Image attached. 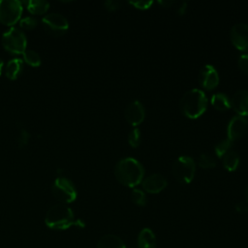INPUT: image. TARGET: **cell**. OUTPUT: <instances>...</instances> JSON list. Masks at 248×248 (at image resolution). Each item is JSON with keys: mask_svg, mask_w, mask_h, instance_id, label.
Returning a JSON list of instances; mask_svg holds the SVG:
<instances>
[{"mask_svg": "<svg viewBox=\"0 0 248 248\" xmlns=\"http://www.w3.org/2000/svg\"><path fill=\"white\" fill-rule=\"evenodd\" d=\"M114 175L119 183L133 188L142 181L144 169L138 160L132 157H126L116 163Z\"/></svg>", "mask_w": 248, "mask_h": 248, "instance_id": "6da1fadb", "label": "cell"}, {"mask_svg": "<svg viewBox=\"0 0 248 248\" xmlns=\"http://www.w3.org/2000/svg\"><path fill=\"white\" fill-rule=\"evenodd\" d=\"M46 225L52 230H66L72 226L83 228L81 220H76L73 210L64 203L51 206L45 217Z\"/></svg>", "mask_w": 248, "mask_h": 248, "instance_id": "7a4b0ae2", "label": "cell"}, {"mask_svg": "<svg viewBox=\"0 0 248 248\" xmlns=\"http://www.w3.org/2000/svg\"><path fill=\"white\" fill-rule=\"evenodd\" d=\"M206 107L207 98L204 92L198 88L186 91L180 100L181 111L190 119L200 117L205 111Z\"/></svg>", "mask_w": 248, "mask_h": 248, "instance_id": "3957f363", "label": "cell"}, {"mask_svg": "<svg viewBox=\"0 0 248 248\" xmlns=\"http://www.w3.org/2000/svg\"><path fill=\"white\" fill-rule=\"evenodd\" d=\"M4 48L13 54H22L26 50L27 39L23 31L16 27H11L2 35Z\"/></svg>", "mask_w": 248, "mask_h": 248, "instance_id": "277c9868", "label": "cell"}, {"mask_svg": "<svg viewBox=\"0 0 248 248\" xmlns=\"http://www.w3.org/2000/svg\"><path fill=\"white\" fill-rule=\"evenodd\" d=\"M196 172V163L193 158L189 156H180L178 157L172 165V174L174 178L182 183H190Z\"/></svg>", "mask_w": 248, "mask_h": 248, "instance_id": "5b68a950", "label": "cell"}, {"mask_svg": "<svg viewBox=\"0 0 248 248\" xmlns=\"http://www.w3.org/2000/svg\"><path fill=\"white\" fill-rule=\"evenodd\" d=\"M53 196L62 203H70L77 198L78 192L72 180L65 176L57 177L51 186Z\"/></svg>", "mask_w": 248, "mask_h": 248, "instance_id": "8992f818", "label": "cell"}, {"mask_svg": "<svg viewBox=\"0 0 248 248\" xmlns=\"http://www.w3.org/2000/svg\"><path fill=\"white\" fill-rule=\"evenodd\" d=\"M22 3L17 0H0V22L12 26L20 20Z\"/></svg>", "mask_w": 248, "mask_h": 248, "instance_id": "52a82bcc", "label": "cell"}, {"mask_svg": "<svg viewBox=\"0 0 248 248\" xmlns=\"http://www.w3.org/2000/svg\"><path fill=\"white\" fill-rule=\"evenodd\" d=\"M42 25L48 34L55 37L64 35L69 28L68 19L58 13H50L44 16Z\"/></svg>", "mask_w": 248, "mask_h": 248, "instance_id": "ba28073f", "label": "cell"}, {"mask_svg": "<svg viewBox=\"0 0 248 248\" xmlns=\"http://www.w3.org/2000/svg\"><path fill=\"white\" fill-rule=\"evenodd\" d=\"M230 39L232 45L241 51H248V24L236 23L230 31Z\"/></svg>", "mask_w": 248, "mask_h": 248, "instance_id": "9c48e42d", "label": "cell"}, {"mask_svg": "<svg viewBox=\"0 0 248 248\" xmlns=\"http://www.w3.org/2000/svg\"><path fill=\"white\" fill-rule=\"evenodd\" d=\"M199 83L206 90L214 89L219 83V75L217 70L209 64L203 65L198 75Z\"/></svg>", "mask_w": 248, "mask_h": 248, "instance_id": "30bf717a", "label": "cell"}, {"mask_svg": "<svg viewBox=\"0 0 248 248\" xmlns=\"http://www.w3.org/2000/svg\"><path fill=\"white\" fill-rule=\"evenodd\" d=\"M248 129L247 118L240 115H235L231 118L227 127L228 139L232 141L240 139Z\"/></svg>", "mask_w": 248, "mask_h": 248, "instance_id": "8fae6325", "label": "cell"}, {"mask_svg": "<svg viewBox=\"0 0 248 248\" xmlns=\"http://www.w3.org/2000/svg\"><path fill=\"white\" fill-rule=\"evenodd\" d=\"M145 116V110L142 104L138 101L134 100L128 104L125 108V118L128 123L132 126L140 125Z\"/></svg>", "mask_w": 248, "mask_h": 248, "instance_id": "7c38bea8", "label": "cell"}, {"mask_svg": "<svg viewBox=\"0 0 248 248\" xmlns=\"http://www.w3.org/2000/svg\"><path fill=\"white\" fill-rule=\"evenodd\" d=\"M167 184H168V182H167L166 178L160 173H153V174L145 177L141 181V185H142V188L144 189V191H146L147 193H150V194L160 193L161 191H163L166 188Z\"/></svg>", "mask_w": 248, "mask_h": 248, "instance_id": "4fadbf2b", "label": "cell"}, {"mask_svg": "<svg viewBox=\"0 0 248 248\" xmlns=\"http://www.w3.org/2000/svg\"><path fill=\"white\" fill-rule=\"evenodd\" d=\"M231 108L240 116L248 115V90L242 89L236 91L230 99Z\"/></svg>", "mask_w": 248, "mask_h": 248, "instance_id": "5bb4252c", "label": "cell"}, {"mask_svg": "<svg viewBox=\"0 0 248 248\" xmlns=\"http://www.w3.org/2000/svg\"><path fill=\"white\" fill-rule=\"evenodd\" d=\"M137 242L139 248H155L156 236L152 230L144 228L140 232Z\"/></svg>", "mask_w": 248, "mask_h": 248, "instance_id": "9a60e30c", "label": "cell"}, {"mask_svg": "<svg viewBox=\"0 0 248 248\" xmlns=\"http://www.w3.org/2000/svg\"><path fill=\"white\" fill-rule=\"evenodd\" d=\"M97 248H126V245L117 235L106 234L98 240Z\"/></svg>", "mask_w": 248, "mask_h": 248, "instance_id": "2e32d148", "label": "cell"}, {"mask_svg": "<svg viewBox=\"0 0 248 248\" xmlns=\"http://www.w3.org/2000/svg\"><path fill=\"white\" fill-rule=\"evenodd\" d=\"M23 69V60L20 58L11 59L5 69V75L9 79H16L21 74Z\"/></svg>", "mask_w": 248, "mask_h": 248, "instance_id": "e0dca14e", "label": "cell"}, {"mask_svg": "<svg viewBox=\"0 0 248 248\" xmlns=\"http://www.w3.org/2000/svg\"><path fill=\"white\" fill-rule=\"evenodd\" d=\"M222 162L224 168L229 171H233L237 169L239 164V155L234 150H229L223 157Z\"/></svg>", "mask_w": 248, "mask_h": 248, "instance_id": "ac0fdd59", "label": "cell"}, {"mask_svg": "<svg viewBox=\"0 0 248 248\" xmlns=\"http://www.w3.org/2000/svg\"><path fill=\"white\" fill-rule=\"evenodd\" d=\"M27 10L33 15H44L49 8V3L44 0H29L24 2Z\"/></svg>", "mask_w": 248, "mask_h": 248, "instance_id": "d6986e66", "label": "cell"}, {"mask_svg": "<svg viewBox=\"0 0 248 248\" xmlns=\"http://www.w3.org/2000/svg\"><path fill=\"white\" fill-rule=\"evenodd\" d=\"M211 105L217 109V110H227L231 108V102L229 97L224 93H216L212 95L211 97Z\"/></svg>", "mask_w": 248, "mask_h": 248, "instance_id": "ffe728a7", "label": "cell"}, {"mask_svg": "<svg viewBox=\"0 0 248 248\" xmlns=\"http://www.w3.org/2000/svg\"><path fill=\"white\" fill-rule=\"evenodd\" d=\"M23 60L32 67H38L41 64V57L39 53L33 49H26L23 53Z\"/></svg>", "mask_w": 248, "mask_h": 248, "instance_id": "44dd1931", "label": "cell"}, {"mask_svg": "<svg viewBox=\"0 0 248 248\" xmlns=\"http://www.w3.org/2000/svg\"><path fill=\"white\" fill-rule=\"evenodd\" d=\"M232 145V141L228 138L222 140L215 145V148H214L215 154L217 155V157L222 158L229 150H231Z\"/></svg>", "mask_w": 248, "mask_h": 248, "instance_id": "7402d4cb", "label": "cell"}, {"mask_svg": "<svg viewBox=\"0 0 248 248\" xmlns=\"http://www.w3.org/2000/svg\"><path fill=\"white\" fill-rule=\"evenodd\" d=\"M198 165L203 169H211L216 166V161L211 155L202 153L198 158Z\"/></svg>", "mask_w": 248, "mask_h": 248, "instance_id": "603a6c76", "label": "cell"}, {"mask_svg": "<svg viewBox=\"0 0 248 248\" xmlns=\"http://www.w3.org/2000/svg\"><path fill=\"white\" fill-rule=\"evenodd\" d=\"M131 200L135 204L139 206H143L146 203V196L143 191L140 189H134L131 192Z\"/></svg>", "mask_w": 248, "mask_h": 248, "instance_id": "cb8c5ba5", "label": "cell"}, {"mask_svg": "<svg viewBox=\"0 0 248 248\" xmlns=\"http://www.w3.org/2000/svg\"><path fill=\"white\" fill-rule=\"evenodd\" d=\"M128 142L132 147H138L140 143V132L138 128H134L128 135Z\"/></svg>", "mask_w": 248, "mask_h": 248, "instance_id": "d4e9b609", "label": "cell"}, {"mask_svg": "<svg viewBox=\"0 0 248 248\" xmlns=\"http://www.w3.org/2000/svg\"><path fill=\"white\" fill-rule=\"evenodd\" d=\"M38 24L37 19L34 16H25L19 20V26L25 30L34 29Z\"/></svg>", "mask_w": 248, "mask_h": 248, "instance_id": "484cf974", "label": "cell"}, {"mask_svg": "<svg viewBox=\"0 0 248 248\" xmlns=\"http://www.w3.org/2000/svg\"><path fill=\"white\" fill-rule=\"evenodd\" d=\"M29 138H30V134L25 129H22L17 138V145L19 146V148H23L28 144Z\"/></svg>", "mask_w": 248, "mask_h": 248, "instance_id": "4316f807", "label": "cell"}, {"mask_svg": "<svg viewBox=\"0 0 248 248\" xmlns=\"http://www.w3.org/2000/svg\"><path fill=\"white\" fill-rule=\"evenodd\" d=\"M237 66L241 72L248 74V53H243L238 57Z\"/></svg>", "mask_w": 248, "mask_h": 248, "instance_id": "83f0119b", "label": "cell"}, {"mask_svg": "<svg viewBox=\"0 0 248 248\" xmlns=\"http://www.w3.org/2000/svg\"><path fill=\"white\" fill-rule=\"evenodd\" d=\"M152 1H129V4L140 10H146L152 5Z\"/></svg>", "mask_w": 248, "mask_h": 248, "instance_id": "f1b7e54d", "label": "cell"}, {"mask_svg": "<svg viewBox=\"0 0 248 248\" xmlns=\"http://www.w3.org/2000/svg\"><path fill=\"white\" fill-rule=\"evenodd\" d=\"M104 6L108 11H115L120 8L121 4L115 0H107L104 2Z\"/></svg>", "mask_w": 248, "mask_h": 248, "instance_id": "f546056e", "label": "cell"}, {"mask_svg": "<svg viewBox=\"0 0 248 248\" xmlns=\"http://www.w3.org/2000/svg\"><path fill=\"white\" fill-rule=\"evenodd\" d=\"M186 9H187V3L186 2H179L177 7H176V12L178 15L180 16H183L186 12Z\"/></svg>", "mask_w": 248, "mask_h": 248, "instance_id": "4dcf8cb0", "label": "cell"}, {"mask_svg": "<svg viewBox=\"0 0 248 248\" xmlns=\"http://www.w3.org/2000/svg\"><path fill=\"white\" fill-rule=\"evenodd\" d=\"M235 209H236V211H238L240 213H245L248 211V204L244 203V202H239L236 204Z\"/></svg>", "mask_w": 248, "mask_h": 248, "instance_id": "1f68e13d", "label": "cell"}, {"mask_svg": "<svg viewBox=\"0 0 248 248\" xmlns=\"http://www.w3.org/2000/svg\"><path fill=\"white\" fill-rule=\"evenodd\" d=\"M158 3L161 5H165L167 7H170L172 4H175V2H173V1H158Z\"/></svg>", "mask_w": 248, "mask_h": 248, "instance_id": "d6a6232c", "label": "cell"}, {"mask_svg": "<svg viewBox=\"0 0 248 248\" xmlns=\"http://www.w3.org/2000/svg\"><path fill=\"white\" fill-rule=\"evenodd\" d=\"M3 67H4V62H3V60L0 58V75L2 74V71H3Z\"/></svg>", "mask_w": 248, "mask_h": 248, "instance_id": "836d02e7", "label": "cell"}, {"mask_svg": "<svg viewBox=\"0 0 248 248\" xmlns=\"http://www.w3.org/2000/svg\"><path fill=\"white\" fill-rule=\"evenodd\" d=\"M247 202H248V188H247Z\"/></svg>", "mask_w": 248, "mask_h": 248, "instance_id": "e575fe53", "label": "cell"}, {"mask_svg": "<svg viewBox=\"0 0 248 248\" xmlns=\"http://www.w3.org/2000/svg\"><path fill=\"white\" fill-rule=\"evenodd\" d=\"M247 121H248V119H247Z\"/></svg>", "mask_w": 248, "mask_h": 248, "instance_id": "d590c367", "label": "cell"}]
</instances>
